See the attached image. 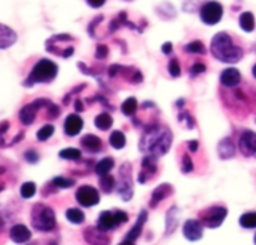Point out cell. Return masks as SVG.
Returning a JSON list of instances; mask_svg holds the SVG:
<instances>
[{
    "instance_id": "obj_1",
    "label": "cell",
    "mask_w": 256,
    "mask_h": 245,
    "mask_svg": "<svg viewBox=\"0 0 256 245\" xmlns=\"http://www.w3.org/2000/svg\"><path fill=\"white\" fill-rule=\"evenodd\" d=\"M172 131L166 125H151L150 128L144 130V134L139 142V149L145 155L156 157L157 160L166 155L172 146Z\"/></svg>"
},
{
    "instance_id": "obj_2",
    "label": "cell",
    "mask_w": 256,
    "mask_h": 245,
    "mask_svg": "<svg viewBox=\"0 0 256 245\" xmlns=\"http://www.w3.org/2000/svg\"><path fill=\"white\" fill-rule=\"evenodd\" d=\"M210 48H211L212 56L223 63H236L244 56L242 47H240L234 41V38L226 32L216 33L214 38L211 39Z\"/></svg>"
},
{
    "instance_id": "obj_3",
    "label": "cell",
    "mask_w": 256,
    "mask_h": 245,
    "mask_svg": "<svg viewBox=\"0 0 256 245\" xmlns=\"http://www.w3.org/2000/svg\"><path fill=\"white\" fill-rule=\"evenodd\" d=\"M256 89L248 87H222V101L228 108H232L234 111H253V102L256 104L254 96Z\"/></svg>"
},
{
    "instance_id": "obj_4",
    "label": "cell",
    "mask_w": 256,
    "mask_h": 245,
    "mask_svg": "<svg viewBox=\"0 0 256 245\" xmlns=\"http://www.w3.org/2000/svg\"><path fill=\"white\" fill-rule=\"evenodd\" d=\"M58 75V65L53 60L41 59L38 63L32 68L30 74L24 80V86L30 87L36 83H52Z\"/></svg>"
},
{
    "instance_id": "obj_5",
    "label": "cell",
    "mask_w": 256,
    "mask_h": 245,
    "mask_svg": "<svg viewBox=\"0 0 256 245\" xmlns=\"http://www.w3.org/2000/svg\"><path fill=\"white\" fill-rule=\"evenodd\" d=\"M32 226L40 232H52L56 227L54 211L42 203H36L32 209Z\"/></svg>"
},
{
    "instance_id": "obj_6",
    "label": "cell",
    "mask_w": 256,
    "mask_h": 245,
    "mask_svg": "<svg viewBox=\"0 0 256 245\" xmlns=\"http://www.w3.org/2000/svg\"><path fill=\"white\" fill-rule=\"evenodd\" d=\"M74 38L71 35H54L46 41V50L52 54L68 59L74 54Z\"/></svg>"
},
{
    "instance_id": "obj_7",
    "label": "cell",
    "mask_w": 256,
    "mask_h": 245,
    "mask_svg": "<svg viewBox=\"0 0 256 245\" xmlns=\"http://www.w3.org/2000/svg\"><path fill=\"white\" fill-rule=\"evenodd\" d=\"M128 221V215L124 212V211H102L98 217V221H96V227H100L101 230L104 232H110V230H114L118 229L120 224L126 223Z\"/></svg>"
},
{
    "instance_id": "obj_8",
    "label": "cell",
    "mask_w": 256,
    "mask_h": 245,
    "mask_svg": "<svg viewBox=\"0 0 256 245\" xmlns=\"http://www.w3.org/2000/svg\"><path fill=\"white\" fill-rule=\"evenodd\" d=\"M118 193L124 202H130L133 197V176H132V164L130 163H124L119 169Z\"/></svg>"
},
{
    "instance_id": "obj_9",
    "label": "cell",
    "mask_w": 256,
    "mask_h": 245,
    "mask_svg": "<svg viewBox=\"0 0 256 245\" xmlns=\"http://www.w3.org/2000/svg\"><path fill=\"white\" fill-rule=\"evenodd\" d=\"M228 215V209L224 206H210L199 214V220L202 221L204 227L208 229H217L222 226Z\"/></svg>"
},
{
    "instance_id": "obj_10",
    "label": "cell",
    "mask_w": 256,
    "mask_h": 245,
    "mask_svg": "<svg viewBox=\"0 0 256 245\" xmlns=\"http://www.w3.org/2000/svg\"><path fill=\"white\" fill-rule=\"evenodd\" d=\"M52 101H48V99H44V98H40V99H35L34 102H29V104H26L22 110H20V122L23 125H32L34 122H35V119H36V116H38V113H40V110H44V108H47L48 107V104H50Z\"/></svg>"
},
{
    "instance_id": "obj_11",
    "label": "cell",
    "mask_w": 256,
    "mask_h": 245,
    "mask_svg": "<svg viewBox=\"0 0 256 245\" xmlns=\"http://www.w3.org/2000/svg\"><path fill=\"white\" fill-rule=\"evenodd\" d=\"M199 14H200V20L206 26H214L223 18V6H222V3L211 0V2H206L202 5Z\"/></svg>"
},
{
    "instance_id": "obj_12",
    "label": "cell",
    "mask_w": 256,
    "mask_h": 245,
    "mask_svg": "<svg viewBox=\"0 0 256 245\" xmlns=\"http://www.w3.org/2000/svg\"><path fill=\"white\" fill-rule=\"evenodd\" d=\"M76 200L84 208H92L100 203V193L92 185H82L76 191Z\"/></svg>"
},
{
    "instance_id": "obj_13",
    "label": "cell",
    "mask_w": 256,
    "mask_h": 245,
    "mask_svg": "<svg viewBox=\"0 0 256 245\" xmlns=\"http://www.w3.org/2000/svg\"><path fill=\"white\" fill-rule=\"evenodd\" d=\"M240 152L247 158H256V133L246 130L238 139Z\"/></svg>"
},
{
    "instance_id": "obj_14",
    "label": "cell",
    "mask_w": 256,
    "mask_h": 245,
    "mask_svg": "<svg viewBox=\"0 0 256 245\" xmlns=\"http://www.w3.org/2000/svg\"><path fill=\"white\" fill-rule=\"evenodd\" d=\"M158 166H157V158L151 157V155H145L142 160V166H140V172L138 176L139 184H146L150 182L156 175H157Z\"/></svg>"
},
{
    "instance_id": "obj_15",
    "label": "cell",
    "mask_w": 256,
    "mask_h": 245,
    "mask_svg": "<svg viewBox=\"0 0 256 245\" xmlns=\"http://www.w3.org/2000/svg\"><path fill=\"white\" fill-rule=\"evenodd\" d=\"M83 238L89 245H110V242H112L107 232L101 230L100 227H94V226L84 229Z\"/></svg>"
},
{
    "instance_id": "obj_16",
    "label": "cell",
    "mask_w": 256,
    "mask_h": 245,
    "mask_svg": "<svg viewBox=\"0 0 256 245\" xmlns=\"http://www.w3.org/2000/svg\"><path fill=\"white\" fill-rule=\"evenodd\" d=\"M182 233H184L187 241H192V242L199 241L204 236V224H202V221L194 220V218L187 220L184 223V226H182Z\"/></svg>"
},
{
    "instance_id": "obj_17",
    "label": "cell",
    "mask_w": 256,
    "mask_h": 245,
    "mask_svg": "<svg viewBox=\"0 0 256 245\" xmlns=\"http://www.w3.org/2000/svg\"><path fill=\"white\" fill-rule=\"evenodd\" d=\"M172 194H174V187L170 184H162V185H158L152 191V196H151V200H150V208L151 209L157 208L164 199H168Z\"/></svg>"
},
{
    "instance_id": "obj_18",
    "label": "cell",
    "mask_w": 256,
    "mask_h": 245,
    "mask_svg": "<svg viewBox=\"0 0 256 245\" xmlns=\"http://www.w3.org/2000/svg\"><path fill=\"white\" fill-rule=\"evenodd\" d=\"M83 130V119L78 116V114H70L66 119H65V124H64V131L66 136L70 137H74L77 136L80 131Z\"/></svg>"
},
{
    "instance_id": "obj_19",
    "label": "cell",
    "mask_w": 256,
    "mask_h": 245,
    "mask_svg": "<svg viewBox=\"0 0 256 245\" xmlns=\"http://www.w3.org/2000/svg\"><path fill=\"white\" fill-rule=\"evenodd\" d=\"M241 83V74L236 68H226L220 75L222 87H236Z\"/></svg>"
},
{
    "instance_id": "obj_20",
    "label": "cell",
    "mask_w": 256,
    "mask_h": 245,
    "mask_svg": "<svg viewBox=\"0 0 256 245\" xmlns=\"http://www.w3.org/2000/svg\"><path fill=\"white\" fill-rule=\"evenodd\" d=\"M10 238L16 244H24L32 238V232L24 224H16L10 230Z\"/></svg>"
},
{
    "instance_id": "obj_21",
    "label": "cell",
    "mask_w": 256,
    "mask_h": 245,
    "mask_svg": "<svg viewBox=\"0 0 256 245\" xmlns=\"http://www.w3.org/2000/svg\"><path fill=\"white\" fill-rule=\"evenodd\" d=\"M16 42H17V33L11 27L0 23V50L10 48Z\"/></svg>"
},
{
    "instance_id": "obj_22",
    "label": "cell",
    "mask_w": 256,
    "mask_h": 245,
    "mask_svg": "<svg viewBox=\"0 0 256 245\" xmlns=\"http://www.w3.org/2000/svg\"><path fill=\"white\" fill-rule=\"evenodd\" d=\"M80 145H82L83 149H86L90 154H96V152L102 151V140L98 136H94V134L83 136L82 140H80Z\"/></svg>"
},
{
    "instance_id": "obj_23",
    "label": "cell",
    "mask_w": 256,
    "mask_h": 245,
    "mask_svg": "<svg viewBox=\"0 0 256 245\" xmlns=\"http://www.w3.org/2000/svg\"><path fill=\"white\" fill-rule=\"evenodd\" d=\"M178 224H180V209L176 206H172L168 211V215H166V232H164V236L172 235L176 230Z\"/></svg>"
},
{
    "instance_id": "obj_24",
    "label": "cell",
    "mask_w": 256,
    "mask_h": 245,
    "mask_svg": "<svg viewBox=\"0 0 256 245\" xmlns=\"http://www.w3.org/2000/svg\"><path fill=\"white\" fill-rule=\"evenodd\" d=\"M146 221H148V212L142 211L139 218H138V221H136V224L133 226V229L125 235V239H130V241L136 242V239L142 235V230H144V226L146 224Z\"/></svg>"
},
{
    "instance_id": "obj_25",
    "label": "cell",
    "mask_w": 256,
    "mask_h": 245,
    "mask_svg": "<svg viewBox=\"0 0 256 245\" xmlns=\"http://www.w3.org/2000/svg\"><path fill=\"white\" fill-rule=\"evenodd\" d=\"M218 155L222 160H229V158H234L235 155V145L232 142L230 137H224L220 143H218Z\"/></svg>"
},
{
    "instance_id": "obj_26",
    "label": "cell",
    "mask_w": 256,
    "mask_h": 245,
    "mask_svg": "<svg viewBox=\"0 0 256 245\" xmlns=\"http://www.w3.org/2000/svg\"><path fill=\"white\" fill-rule=\"evenodd\" d=\"M120 75H124V78L132 83V84H139L144 81L142 72L139 69H136L134 66H122L120 68Z\"/></svg>"
},
{
    "instance_id": "obj_27",
    "label": "cell",
    "mask_w": 256,
    "mask_h": 245,
    "mask_svg": "<svg viewBox=\"0 0 256 245\" xmlns=\"http://www.w3.org/2000/svg\"><path fill=\"white\" fill-rule=\"evenodd\" d=\"M114 167V160L112 157H106L102 158L101 161L96 163L95 166V173L98 176H104V175H108L112 172V169Z\"/></svg>"
},
{
    "instance_id": "obj_28",
    "label": "cell",
    "mask_w": 256,
    "mask_h": 245,
    "mask_svg": "<svg viewBox=\"0 0 256 245\" xmlns=\"http://www.w3.org/2000/svg\"><path fill=\"white\" fill-rule=\"evenodd\" d=\"M95 127L98 128V130H101V131H107V130H110L112 128V125H113V117L108 114V113H100L96 117H95Z\"/></svg>"
},
{
    "instance_id": "obj_29",
    "label": "cell",
    "mask_w": 256,
    "mask_h": 245,
    "mask_svg": "<svg viewBox=\"0 0 256 245\" xmlns=\"http://www.w3.org/2000/svg\"><path fill=\"white\" fill-rule=\"evenodd\" d=\"M120 110H122V113H124L125 116H128V117H133V116L138 113V110H139L138 99H136L134 96L126 98V99L124 101V104H122Z\"/></svg>"
},
{
    "instance_id": "obj_30",
    "label": "cell",
    "mask_w": 256,
    "mask_h": 245,
    "mask_svg": "<svg viewBox=\"0 0 256 245\" xmlns=\"http://www.w3.org/2000/svg\"><path fill=\"white\" fill-rule=\"evenodd\" d=\"M240 27L244 30V32H253L254 30V17H253V14L252 12H248V11H246V12H242L241 15H240Z\"/></svg>"
},
{
    "instance_id": "obj_31",
    "label": "cell",
    "mask_w": 256,
    "mask_h": 245,
    "mask_svg": "<svg viewBox=\"0 0 256 245\" xmlns=\"http://www.w3.org/2000/svg\"><path fill=\"white\" fill-rule=\"evenodd\" d=\"M116 187V179L108 173V175H104V176H100V188L106 193V194H110Z\"/></svg>"
},
{
    "instance_id": "obj_32",
    "label": "cell",
    "mask_w": 256,
    "mask_h": 245,
    "mask_svg": "<svg viewBox=\"0 0 256 245\" xmlns=\"http://www.w3.org/2000/svg\"><path fill=\"white\" fill-rule=\"evenodd\" d=\"M184 51L188 53V54H200V56H204V54H206V47L200 41H192L184 47Z\"/></svg>"
},
{
    "instance_id": "obj_33",
    "label": "cell",
    "mask_w": 256,
    "mask_h": 245,
    "mask_svg": "<svg viewBox=\"0 0 256 245\" xmlns=\"http://www.w3.org/2000/svg\"><path fill=\"white\" fill-rule=\"evenodd\" d=\"M108 142H110V146H112L113 149H122V148H125V143H126L125 136H124V133H120V131H113V133L110 134Z\"/></svg>"
},
{
    "instance_id": "obj_34",
    "label": "cell",
    "mask_w": 256,
    "mask_h": 245,
    "mask_svg": "<svg viewBox=\"0 0 256 245\" xmlns=\"http://www.w3.org/2000/svg\"><path fill=\"white\" fill-rule=\"evenodd\" d=\"M59 157L62 160H68V161H78V160H82V151L76 149V148H66L59 152Z\"/></svg>"
},
{
    "instance_id": "obj_35",
    "label": "cell",
    "mask_w": 256,
    "mask_h": 245,
    "mask_svg": "<svg viewBox=\"0 0 256 245\" xmlns=\"http://www.w3.org/2000/svg\"><path fill=\"white\" fill-rule=\"evenodd\" d=\"M65 217H66V220H68L70 223H72V224H82V223L84 221V214H83L80 209H77V208H70V209L65 212Z\"/></svg>"
},
{
    "instance_id": "obj_36",
    "label": "cell",
    "mask_w": 256,
    "mask_h": 245,
    "mask_svg": "<svg viewBox=\"0 0 256 245\" xmlns=\"http://www.w3.org/2000/svg\"><path fill=\"white\" fill-rule=\"evenodd\" d=\"M240 226L244 229H256V212H246L240 217Z\"/></svg>"
},
{
    "instance_id": "obj_37",
    "label": "cell",
    "mask_w": 256,
    "mask_h": 245,
    "mask_svg": "<svg viewBox=\"0 0 256 245\" xmlns=\"http://www.w3.org/2000/svg\"><path fill=\"white\" fill-rule=\"evenodd\" d=\"M178 120L181 122V124H186V127H187L188 130L194 128V125H196V122H194L193 116H192V114H190V113H188L186 108H180Z\"/></svg>"
},
{
    "instance_id": "obj_38",
    "label": "cell",
    "mask_w": 256,
    "mask_h": 245,
    "mask_svg": "<svg viewBox=\"0 0 256 245\" xmlns=\"http://www.w3.org/2000/svg\"><path fill=\"white\" fill-rule=\"evenodd\" d=\"M20 194L23 199H32L36 194V184L35 182H24L20 188Z\"/></svg>"
},
{
    "instance_id": "obj_39",
    "label": "cell",
    "mask_w": 256,
    "mask_h": 245,
    "mask_svg": "<svg viewBox=\"0 0 256 245\" xmlns=\"http://www.w3.org/2000/svg\"><path fill=\"white\" fill-rule=\"evenodd\" d=\"M53 133H54V127L52 124H47V125L40 128V131L36 133V139L40 142H46V140H48L53 136Z\"/></svg>"
},
{
    "instance_id": "obj_40",
    "label": "cell",
    "mask_w": 256,
    "mask_h": 245,
    "mask_svg": "<svg viewBox=\"0 0 256 245\" xmlns=\"http://www.w3.org/2000/svg\"><path fill=\"white\" fill-rule=\"evenodd\" d=\"M52 184H53L56 188H71V187H74L76 181H74V179L64 178V176H56V178L52 181Z\"/></svg>"
},
{
    "instance_id": "obj_41",
    "label": "cell",
    "mask_w": 256,
    "mask_h": 245,
    "mask_svg": "<svg viewBox=\"0 0 256 245\" xmlns=\"http://www.w3.org/2000/svg\"><path fill=\"white\" fill-rule=\"evenodd\" d=\"M168 71L170 74V77H180L181 75V66H180V60L176 57L170 59L169 63H168Z\"/></svg>"
},
{
    "instance_id": "obj_42",
    "label": "cell",
    "mask_w": 256,
    "mask_h": 245,
    "mask_svg": "<svg viewBox=\"0 0 256 245\" xmlns=\"http://www.w3.org/2000/svg\"><path fill=\"white\" fill-rule=\"evenodd\" d=\"M193 169H194V164H193L192 158L188 157V154H184V155H182L181 172H182V173H190V172H193Z\"/></svg>"
},
{
    "instance_id": "obj_43",
    "label": "cell",
    "mask_w": 256,
    "mask_h": 245,
    "mask_svg": "<svg viewBox=\"0 0 256 245\" xmlns=\"http://www.w3.org/2000/svg\"><path fill=\"white\" fill-rule=\"evenodd\" d=\"M206 71V66L204 65V63H200V62H196L194 65H192V68H190V77H198V75H200L202 72H205Z\"/></svg>"
},
{
    "instance_id": "obj_44",
    "label": "cell",
    "mask_w": 256,
    "mask_h": 245,
    "mask_svg": "<svg viewBox=\"0 0 256 245\" xmlns=\"http://www.w3.org/2000/svg\"><path fill=\"white\" fill-rule=\"evenodd\" d=\"M24 160H26L28 163H30V164H36V163L40 161V155H38L36 151L29 149V151L24 152Z\"/></svg>"
},
{
    "instance_id": "obj_45",
    "label": "cell",
    "mask_w": 256,
    "mask_h": 245,
    "mask_svg": "<svg viewBox=\"0 0 256 245\" xmlns=\"http://www.w3.org/2000/svg\"><path fill=\"white\" fill-rule=\"evenodd\" d=\"M107 56H108V48L106 45H98L96 47V51H95V57L98 60H104Z\"/></svg>"
},
{
    "instance_id": "obj_46",
    "label": "cell",
    "mask_w": 256,
    "mask_h": 245,
    "mask_svg": "<svg viewBox=\"0 0 256 245\" xmlns=\"http://www.w3.org/2000/svg\"><path fill=\"white\" fill-rule=\"evenodd\" d=\"M86 2H88V5H89L90 8L98 9V8H101V6H104L106 0H86Z\"/></svg>"
},
{
    "instance_id": "obj_47",
    "label": "cell",
    "mask_w": 256,
    "mask_h": 245,
    "mask_svg": "<svg viewBox=\"0 0 256 245\" xmlns=\"http://www.w3.org/2000/svg\"><path fill=\"white\" fill-rule=\"evenodd\" d=\"M172 48H174V44H172V42H164L163 47H162V51H163L164 54H170V53H172Z\"/></svg>"
},
{
    "instance_id": "obj_48",
    "label": "cell",
    "mask_w": 256,
    "mask_h": 245,
    "mask_svg": "<svg viewBox=\"0 0 256 245\" xmlns=\"http://www.w3.org/2000/svg\"><path fill=\"white\" fill-rule=\"evenodd\" d=\"M187 145H188V151L190 152H196L199 149V142L198 140H190Z\"/></svg>"
},
{
    "instance_id": "obj_49",
    "label": "cell",
    "mask_w": 256,
    "mask_h": 245,
    "mask_svg": "<svg viewBox=\"0 0 256 245\" xmlns=\"http://www.w3.org/2000/svg\"><path fill=\"white\" fill-rule=\"evenodd\" d=\"M74 107H76V110H77V111H83V110H84V104H83V101H82L80 98H78V99H76Z\"/></svg>"
},
{
    "instance_id": "obj_50",
    "label": "cell",
    "mask_w": 256,
    "mask_h": 245,
    "mask_svg": "<svg viewBox=\"0 0 256 245\" xmlns=\"http://www.w3.org/2000/svg\"><path fill=\"white\" fill-rule=\"evenodd\" d=\"M118 245H136L134 244V241H130V239H124L120 244H118Z\"/></svg>"
},
{
    "instance_id": "obj_51",
    "label": "cell",
    "mask_w": 256,
    "mask_h": 245,
    "mask_svg": "<svg viewBox=\"0 0 256 245\" xmlns=\"http://www.w3.org/2000/svg\"><path fill=\"white\" fill-rule=\"evenodd\" d=\"M4 226H5V221H4L2 217H0V230H4Z\"/></svg>"
},
{
    "instance_id": "obj_52",
    "label": "cell",
    "mask_w": 256,
    "mask_h": 245,
    "mask_svg": "<svg viewBox=\"0 0 256 245\" xmlns=\"http://www.w3.org/2000/svg\"><path fill=\"white\" fill-rule=\"evenodd\" d=\"M48 245H58V244H56V242H54V241H52V242H50V244H48Z\"/></svg>"
},
{
    "instance_id": "obj_53",
    "label": "cell",
    "mask_w": 256,
    "mask_h": 245,
    "mask_svg": "<svg viewBox=\"0 0 256 245\" xmlns=\"http://www.w3.org/2000/svg\"><path fill=\"white\" fill-rule=\"evenodd\" d=\"M253 241H254V245H256V233H254V238H253Z\"/></svg>"
},
{
    "instance_id": "obj_54",
    "label": "cell",
    "mask_w": 256,
    "mask_h": 245,
    "mask_svg": "<svg viewBox=\"0 0 256 245\" xmlns=\"http://www.w3.org/2000/svg\"><path fill=\"white\" fill-rule=\"evenodd\" d=\"M125 2H132V0H125Z\"/></svg>"
},
{
    "instance_id": "obj_55",
    "label": "cell",
    "mask_w": 256,
    "mask_h": 245,
    "mask_svg": "<svg viewBox=\"0 0 256 245\" xmlns=\"http://www.w3.org/2000/svg\"><path fill=\"white\" fill-rule=\"evenodd\" d=\"M28 245H35V244H28Z\"/></svg>"
}]
</instances>
